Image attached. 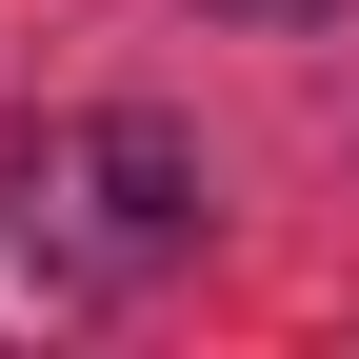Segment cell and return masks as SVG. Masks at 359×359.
I'll return each mask as SVG.
<instances>
[{"instance_id":"7a4b0ae2","label":"cell","mask_w":359,"mask_h":359,"mask_svg":"<svg viewBox=\"0 0 359 359\" xmlns=\"http://www.w3.org/2000/svg\"><path fill=\"white\" fill-rule=\"evenodd\" d=\"M240 20H320V0H240Z\"/></svg>"},{"instance_id":"6da1fadb","label":"cell","mask_w":359,"mask_h":359,"mask_svg":"<svg viewBox=\"0 0 359 359\" xmlns=\"http://www.w3.org/2000/svg\"><path fill=\"white\" fill-rule=\"evenodd\" d=\"M200 259V140L180 120H60L0 160V339H80Z\"/></svg>"}]
</instances>
